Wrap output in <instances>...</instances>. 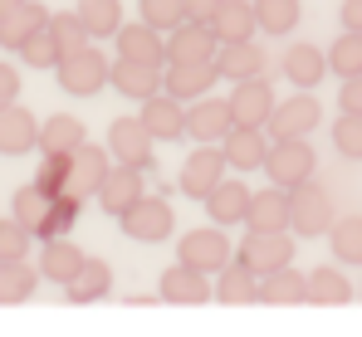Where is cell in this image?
I'll use <instances>...</instances> for the list:
<instances>
[{
    "instance_id": "6da1fadb",
    "label": "cell",
    "mask_w": 362,
    "mask_h": 337,
    "mask_svg": "<svg viewBox=\"0 0 362 337\" xmlns=\"http://www.w3.org/2000/svg\"><path fill=\"white\" fill-rule=\"evenodd\" d=\"M313 167H318V157H313L308 137H274V147H269V162H264L269 181H274V186H284V191L303 186V181L313 176Z\"/></svg>"
},
{
    "instance_id": "7a4b0ae2",
    "label": "cell",
    "mask_w": 362,
    "mask_h": 337,
    "mask_svg": "<svg viewBox=\"0 0 362 337\" xmlns=\"http://www.w3.org/2000/svg\"><path fill=\"white\" fill-rule=\"evenodd\" d=\"M122 220V235L127 240H142V244H162L167 235H172V206H167V196H142V201H132L127 211L118 215Z\"/></svg>"
},
{
    "instance_id": "3957f363",
    "label": "cell",
    "mask_w": 362,
    "mask_h": 337,
    "mask_svg": "<svg viewBox=\"0 0 362 337\" xmlns=\"http://www.w3.org/2000/svg\"><path fill=\"white\" fill-rule=\"evenodd\" d=\"M226 171H230V162H226V152L221 147H211V142H201L186 162H181V176H177V191H186L191 201H206L221 181H226Z\"/></svg>"
},
{
    "instance_id": "277c9868",
    "label": "cell",
    "mask_w": 362,
    "mask_h": 337,
    "mask_svg": "<svg viewBox=\"0 0 362 337\" xmlns=\"http://www.w3.org/2000/svg\"><path fill=\"white\" fill-rule=\"evenodd\" d=\"M177 259L206 269V274H221V269L235 259V249H230V240H226L221 225H206V230H186L177 240Z\"/></svg>"
},
{
    "instance_id": "5b68a950",
    "label": "cell",
    "mask_w": 362,
    "mask_h": 337,
    "mask_svg": "<svg viewBox=\"0 0 362 337\" xmlns=\"http://www.w3.org/2000/svg\"><path fill=\"white\" fill-rule=\"evenodd\" d=\"M289 230H299V235H328L333 230V196L323 191V186H313V176L289 191Z\"/></svg>"
},
{
    "instance_id": "8992f818",
    "label": "cell",
    "mask_w": 362,
    "mask_h": 337,
    "mask_svg": "<svg viewBox=\"0 0 362 337\" xmlns=\"http://www.w3.org/2000/svg\"><path fill=\"white\" fill-rule=\"evenodd\" d=\"M103 83H113V64L103 59V49H93V45L59 64V88L74 93V98H88V93H98Z\"/></svg>"
},
{
    "instance_id": "52a82bcc",
    "label": "cell",
    "mask_w": 362,
    "mask_h": 337,
    "mask_svg": "<svg viewBox=\"0 0 362 337\" xmlns=\"http://www.w3.org/2000/svg\"><path fill=\"white\" fill-rule=\"evenodd\" d=\"M235 259H245L255 274H269L279 264H294V240H289V230H245Z\"/></svg>"
},
{
    "instance_id": "ba28073f",
    "label": "cell",
    "mask_w": 362,
    "mask_h": 337,
    "mask_svg": "<svg viewBox=\"0 0 362 337\" xmlns=\"http://www.w3.org/2000/svg\"><path fill=\"white\" fill-rule=\"evenodd\" d=\"M108 152H113L118 162H127V167L152 171V162H157V137L147 132L142 117H118V122L108 127Z\"/></svg>"
},
{
    "instance_id": "9c48e42d",
    "label": "cell",
    "mask_w": 362,
    "mask_h": 337,
    "mask_svg": "<svg viewBox=\"0 0 362 337\" xmlns=\"http://www.w3.org/2000/svg\"><path fill=\"white\" fill-rule=\"evenodd\" d=\"M221 54V35L211 20H186L167 35V64H201Z\"/></svg>"
},
{
    "instance_id": "30bf717a",
    "label": "cell",
    "mask_w": 362,
    "mask_h": 337,
    "mask_svg": "<svg viewBox=\"0 0 362 337\" xmlns=\"http://www.w3.org/2000/svg\"><path fill=\"white\" fill-rule=\"evenodd\" d=\"M323 122V108H318V98H308V88H299L294 98H284V103H274L269 112V137H308L313 127Z\"/></svg>"
},
{
    "instance_id": "8fae6325",
    "label": "cell",
    "mask_w": 362,
    "mask_h": 337,
    "mask_svg": "<svg viewBox=\"0 0 362 337\" xmlns=\"http://www.w3.org/2000/svg\"><path fill=\"white\" fill-rule=\"evenodd\" d=\"M269 147H274V142L264 137V127H245V122H235V127L221 137L226 162L240 171V176H245V171H255V167H264V162H269Z\"/></svg>"
},
{
    "instance_id": "7c38bea8",
    "label": "cell",
    "mask_w": 362,
    "mask_h": 337,
    "mask_svg": "<svg viewBox=\"0 0 362 337\" xmlns=\"http://www.w3.org/2000/svg\"><path fill=\"white\" fill-rule=\"evenodd\" d=\"M230 127H235L230 98H216V93H206V98H196V103L186 108V132H191L196 142H221Z\"/></svg>"
},
{
    "instance_id": "4fadbf2b",
    "label": "cell",
    "mask_w": 362,
    "mask_h": 337,
    "mask_svg": "<svg viewBox=\"0 0 362 337\" xmlns=\"http://www.w3.org/2000/svg\"><path fill=\"white\" fill-rule=\"evenodd\" d=\"M137 117L147 122V132H152L157 142H177V137H186V103L172 98L167 88L152 93V98H142V112H137Z\"/></svg>"
},
{
    "instance_id": "5bb4252c",
    "label": "cell",
    "mask_w": 362,
    "mask_h": 337,
    "mask_svg": "<svg viewBox=\"0 0 362 337\" xmlns=\"http://www.w3.org/2000/svg\"><path fill=\"white\" fill-rule=\"evenodd\" d=\"M142 176H147L142 167L118 162V167L103 176V186H98V206H103L108 215H122L132 201H142V196H147V181H142Z\"/></svg>"
},
{
    "instance_id": "9a60e30c",
    "label": "cell",
    "mask_w": 362,
    "mask_h": 337,
    "mask_svg": "<svg viewBox=\"0 0 362 337\" xmlns=\"http://www.w3.org/2000/svg\"><path fill=\"white\" fill-rule=\"evenodd\" d=\"M230 112H235V122H245V127H264L269 112H274V88H269V78H264V73H259V78H240V83L230 88Z\"/></svg>"
},
{
    "instance_id": "2e32d148",
    "label": "cell",
    "mask_w": 362,
    "mask_h": 337,
    "mask_svg": "<svg viewBox=\"0 0 362 337\" xmlns=\"http://www.w3.org/2000/svg\"><path fill=\"white\" fill-rule=\"evenodd\" d=\"M216 78H221V69H216V59H201V64H167V93L181 98V103H196V98H206L211 88H216Z\"/></svg>"
},
{
    "instance_id": "e0dca14e",
    "label": "cell",
    "mask_w": 362,
    "mask_h": 337,
    "mask_svg": "<svg viewBox=\"0 0 362 337\" xmlns=\"http://www.w3.org/2000/svg\"><path fill=\"white\" fill-rule=\"evenodd\" d=\"M216 288L206 283V269H196V264H186L177 259L167 274H162V303H177V308H191V303H206Z\"/></svg>"
},
{
    "instance_id": "ac0fdd59",
    "label": "cell",
    "mask_w": 362,
    "mask_h": 337,
    "mask_svg": "<svg viewBox=\"0 0 362 337\" xmlns=\"http://www.w3.org/2000/svg\"><path fill=\"white\" fill-rule=\"evenodd\" d=\"M162 83H167V69L162 64H142V59H118L113 64V88H118L122 98H152V93H162Z\"/></svg>"
},
{
    "instance_id": "d6986e66",
    "label": "cell",
    "mask_w": 362,
    "mask_h": 337,
    "mask_svg": "<svg viewBox=\"0 0 362 337\" xmlns=\"http://www.w3.org/2000/svg\"><path fill=\"white\" fill-rule=\"evenodd\" d=\"M30 147H40V122L30 117V108L5 103L0 108V152L5 157H25Z\"/></svg>"
},
{
    "instance_id": "ffe728a7",
    "label": "cell",
    "mask_w": 362,
    "mask_h": 337,
    "mask_svg": "<svg viewBox=\"0 0 362 337\" xmlns=\"http://www.w3.org/2000/svg\"><path fill=\"white\" fill-rule=\"evenodd\" d=\"M259 303H279V308L308 303V274H299L294 264H279V269L259 274Z\"/></svg>"
},
{
    "instance_id": "44dd1931",
    "label": "cell",
    "mask_w": 362,
    "mask_h": 337,
    "mask_svg": "<svg viewBox=\"0 0 362 337\" xmlns=\"http://www.w3.org/2000/svg\"><path fill=\"white\" fill-rule=\"evenodd\" d=\"M289 220H294V215H289V191H284V186L269 181L264 191L250 196V215H245L250 230H289Z\"/></svg>"
},
{
    "instance_id": "7402d4cb",
    "label": "cell",
    "mask_w": 362,
    "mask_h": 337,
    "mask_svg": "<svg viewBox=\"0 0 362 337\" xmlns=\"http://www.w3.org/2000/svg\"><path fill=\"white\" fill-rule=\"evenodd\" d=\"M49 25V10L45 5H35V0H25V5H15V10H5L0 15V45L5 49H25V40L35 35V30H45Z\"/></svg>"
},
{
    "instance_id": "603a6c76",
    "label": "cell",
    "mask_w": 362,
    "mask_h": 337,
    "mask_svg": "<svg viewBox=\"0 0 362 337\" xmlns=\"http://www.w3.org/2000/svg\"><path fill=\"white\" fill-rule=\"evenodd\" d=\"M250 196H255V191H250L245 181H230V176H226V181L206 196V215H211L216 225H245V215H250Z\"/></svg>"
},
{
    "instance_id": "cb8c5ba5",
    "label": "cell",
    "mask_w": 362,
    "mask_h": 337,
    "mask_svg": "<svg viewBox=\"0 0 362 337\" xmlns=\"http://www.w3.org/2000/svg\"><path fill=\"white\" fill-rule=\"evenodd\" d=\"M118 59L167 64V40H162V30H152L147 20H137V25H122V30H118Z\"/></svg>"
},
{
    "instance_id": "d4e9b609",
    "label": "cell",
    "mask_w": 362,
    "mask_h": 337,
    "mask_svg": "<svg viewBox=\"0 0 362 337\" xmlns=\"http://www.w3.org/2000/svg\"><path fill=\"white\" fill-rule=\"evenodd\" d=\"M216 69H221V78L240 83V78H259V73L269 69V59H264V49H259L255 40H240V45H221Z\"/></svg>"
},
{
    "instance_id": "484cf974",
    "label": "cell",
    "mask_w": 362,
    "mask_h": 337,
    "mask_svg": "<svg viewBox=\"0 0 362 337\" xmlns=\"http://www.w3.org/2000/svg\"><path fill=\"white\" fill-rule=\"evenodd\" d=\"M279 69H284V78H289L294 88H318L323 73H328V54H323L318 45H289Z\"/></svg>"
},
{
    "instance_id": "4316f807",
    "label": "cell",
    "mask_w": 362,
    "mask_h": 337,
    "mask_svg": "<svg viewBox=\"0 0 362 337\" xmlns=\"http://www.w3.org/2000/svg\"><path fill=\"white\" fill-rule=\"evenodd\" d=\"M108 171H113L108 152H103V147H93V142H83V147L74 152L69 191H74V196H98V186H103V176H108Z\"/></svg>"
},
{
    "instance_id": "83f0119b",
    "label": "cell",
    "mask_w": 362,
    "mask_h": 337,
    "mask_svg": "<svg viewBox=\"0 0 362 337\" xmlns=\"http://www.w3.org/2000/svg\"><path fill=\"white\" fill-rule=\"evenodd\" d=\"M211 25H216L221 45H240V40H255V30H259V20H255V0H226V5L211 15Z\"/></svg>"
},
{
    "instance_id": "f1b7e54d",
    "label": "cell",
    "mask_w": 362,
    "mask_h": 337,
    "mask_svg": "<svg viewBox=\"0 0 362 337\" xmlns=\"http://www.w3.org/2000/svg\"><path fill=\"white\" fill-rule=\"evenodd\" d=\"M83 249L78 244H69V235H59V240H45V249H40V274L54 283H69L78 269H83Z\"/></svg>"
},
{
    "instance_id": "f546056e",
    "label": "cell",
    "mask_w": 362,
    "mask_h": 337,
    "mask_svg": "<svg viewBox=\"0 0 362 337\" xmlns=\"http://www.w3.org/2000/svg\"><path fill=\"white\" fill-rule=\"evenodd\" d=\"M83 142H88V132L74 112H54L40 122V152H78Z\"/></svg>"
},
{
    "instance_id": "4dcf8cb0",
    "label": "cell",
    "mask_w": 362,
    "mask_h": 337,
    "mask_svg": "<svg viewBox=\"0 0 362 337\" xmlns=\"http://www.w3.org/2000/svg\"><path fill=\"white\" fill-rule=\"evenodd\" d=\"M108 288H113V269L103 259H83V269L64 283L69 303H98V298H108Z\"/></svg>"
},
{
    "instance_id": "1f68e13d",
    "label": "cell",
    "mask_w": 362,
    "mask_h": 337,
    "mask_svg": "<svg viewBox=\"0 0 362 337\" xmlns=\"http://www.w3.org/2000/svg\"><path fill=\"white\" fill-rule=\"evenodd\" d=\"M216 298H221V303H259V274H255L245 259H230V264L221 269Z\"/></svg>"
},
{
    "instance_id": "d6a6232c",
    "label": "cell",
    "mask_w": 362,
    "mask_h": 337,
    "mask_svg": "<svg viewBox=\"0 0 362 337\" xmlns=\"http://www.w3.org/2000/svg\"><path fill=\"white\" fill-rule=\"evenodd\" d=\"M308 303H323V308H343V303H353V283H348V274L333 269V264L313 269V274H308Z\"/></svg>"
},
{
    "instance_id": "836d02e7",
    "label": "cell",
    "mask_w": 362,
    "mask_h": 337,
    "mask_svg": "<svg viewBox=\"0 0 362 337\" xmlns=\"http://www.w3.org/2000/svg\"><path fill=\"white\" fill-rule=\"evenodd\" d=\"M35 283H40V269H35V264H25V259H0V303H5V308H10V303H30Z\"/></svg>"
},
{
    "instance_id": "e575fe53",
    "label": "cell",
    "mask_w": 362,
    "mask_h": 337,
    "mask_svg": "<svg viewBox=\"0 0 362 337\" xmlns=\"http://www.w3.org/2000/svg\"><path fill=\"white\" fill-rule=\"evenodd\" d=\"M49 206H54V196L40 186V181H30V186H20L15 191V201H10V211H15V220L30 225L35 235L45 230V220H49Z\"/></svg>"
},
{
    "instance_id": "d590c367",
    "label": "cell",
    "mask_w": 362,
    "mask_h": 337,
    "mask_svg": "<svg viewBox=\"0 0 362 337\" xmlns=\"http://www.w3.org/2000/svg\"><path fill=\"white\" fill-rule=\"evenodd\" d=\"M49 35H54V49H59V64H64V59H74L78 49H88V45H93V35H88V25L78 20V10H64V15H49Z\"/></svg>"
},
{
    "instance_id": "8d00e7d4",
    "label": "cell",
    "mask_w": 362,
    "mask_h": 337,
    "mask_svg": "<svg viewBox=\"0 0 362 337\" xmlns=\"http://www.w3.org/2000/svg\"><path fill=\"white\" fill-rule=\"evenodd\" d=\"M78 20L88 25V35H93V40H118L122 5H118V0H78Z\"/></svg>"
},
{
    "instance_id": "74e56055",
    "label": "cell",
    "mask_w": 362,
    "mask_h": 337,
    "mask_svg": "<svg viewBox=\"0 0 362 337\" xmlns=\"http://www.w3.org/2000/svg\"><path fill=\"white\" fill-rule=\"evenodd\" d=\"M299 15H303L299 0H255V20H259L264 35H289V30H299Z\"/></svg>"
},
{
    "instance_id": "f35d334b",
    "label": "cell",
    "mask_w": 362,
    "mask_h": 337,
    "mask_svg": "<svg viewBox=\"0 0 362 337\" xmlns=\"http://www.w3.org/2000/svg\"><path fill=\"white\" fill-rule=\"evenodd\" d=\"M328 73H338V78L362 73V30H343V35L333 40V49H328Z\"/></svg>"
},
{
    "instance_id": "ab89813d",
    "label": "cell",
    "mask_w": 362,
    "mask_h": 337,
    "mask_svg": "<svg viewBox=\"0 0 362 337\" xmlns=\"http://www.w3.org/2000/svg\"><path fill=\"white\" fill-rule=\"evenodd\" d=\"M328 244H333L338 264H362V215H343V220H333Z\"/></svg>"
},
{
    "instance_id": "60d3db41",
    "label": "cell",
    "mask_w": 362,
    "mask_h": 337,
    "mask_svg": "<svg viewBox=\"0 0 362 337\" xmlns=\"http://www.w3.org/2000/svg\"><path fill=\"white\" fill-rule=\"evenodd\" d=\"M78 211H83V196H74V191L54 196L49 220H45V230H40V240H59V235H69V230L78 225Z\"/></svg>"
},
{
    "instance_id": "b9f144b4",
    "label": "cell",
    "mask_w": 362,
    "mask_h": 337,
    "mask_svg": "<svg viewBox=\"0 0 362 337\" xmlns=\"http://www.w3.org/2000/svg\"><path fill=\"white\" fill-rule=\"evenodd\" d=\"M69 176H74V152H45V162L35 171V181H40L49 196H64V191H69Z\"/></svg>"
},
{
    "instance_id": "7bdbcfd3",
    "label": "cell",
    "mask_w": 362,
    "mask_h": 337,
    "mask_svg": "<svg viewBox=\"0 0 362 337\" xmlns=\"http://www.w3.org/2000/svg\"><path fill=\"white\" fill-rule=\"evenodd\" d=\"M142 20H147L152 30H167V35H172L191 15H186V0H142Z\"/></svg>"
},
{
    "instance_id": "ee69618b",
    "label": "cell",
    "mask_w": 362,
    "mask_h": 337,
    "mask_svg": "<svg viewBox=\"0 0 362 337\" xmlns=\"http://www.w3.org/2000/svg\"><path fill=\"white\" fill-rule=\"evenodd\" d=\"M333 147H338L343 157L362 162V112H343V117L333 122Z\"/></svg>"
},
{
    "instance_id": "f6af8a7d",
    "label": "cell",
    "mask_w": 362,
    "mask_h": 337,
    "mask_svg": "<svg viewBox=\"0 0 362 337\" xmlns=\"http://www.w3.org/2000/svg\"><path fill=\"white\" fill-rule=\"evenodd\" d=\"M20 54H25V64H30V69H59V49H54L49 25H45V30H35V35L25 40V49H20Z\"/></svg>"
},
{
    "instance_id": "bcb514c9",
    "label": "cell",
    "mask_w": 362,
    "mask_h": 337,
    "mask_svg": "<svg viewBox=\"0 0 362 337\" xmlns=\"http://www.w3.org/2000/svg\"><path fill=\"white\" fill-rule=\"evenodd\" d=\"M30 240H35L30 225H20L15 215L0 220V259H25V254H30Z\"/></svg>"
},
{
    "instance_id": "7dc6e473",
    "label": "cell",
    "mask_w": 362,
    "mask_h": 337,
    "mask_svg": "<svg viewBox=\"0 0 362 337\" xmlns=\"http://www.w3.org/2000/svg\"><path fill=\"white\" fill-rule=\"evenodd\" d=\"M338 108H343V112H362V73H353V78H343Z\"/></svg>"
},
{
    "instance_id": "c3c4849f",
    "label": "cell",
    "mask_w": 362,
    "mask_h": 337,
    "mask_svg": "<svg viewBox=\"0 0 362 337\" xmlns=\"http://www.w3.org/2000/svg\"><path fill=\"white\" fill-rule=\"evenodd\" d=\"M15 98H20V69L0 64V108H5V103H15Z\"/></svg>"
},
{
    "instance_id": "681fc988",
    "label": "cell",
    "mask_w": 362,
    "mask_h": 337,
    "mask_svg": "<svg viewBox=\"0 0 362 337\" xmlns=\"http://www.w3.org/2000/svg\"><path fill=\"white\" fill-rule=\"evenodd\" d=\"M221 5H226V0H186V15H191V20H211Z\"/></svg>"
},
{
    "instance_id": "f907efd6",
    "label": "cell",
    "mask_w": 362,
    "mask_h": 337,
    "mask_svg": "<svg viewBox=\"0 0 362 337\" xmlns=\"http://www.w3.org/2000/svg\"><path fill=\"white\" fill-rule=\"evenodd\" d=\"M343 30H362V0H343Z\"/></svg>"
},
{
    "instance_id": "816d5d0a",
    "label": "cell",
    "mask_w": 362,
    "mask_h": 337,
    "mask_svg": "<svg viewBox=\"0 0 362 337\" xmlns=\"http://www.w3.org/2000/svg\"><path fill=\"white\" fill-rule=\"evenodd\" d=\"M15 5H25V0H0V15H5V10H15Z\"/></svg>"
}]
</instances>
